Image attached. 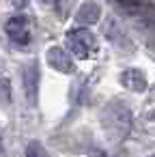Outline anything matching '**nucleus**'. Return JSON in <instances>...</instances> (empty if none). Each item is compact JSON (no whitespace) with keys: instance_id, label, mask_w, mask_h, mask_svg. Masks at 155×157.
<instances>
[{"instance_id":"9b49d317","label":"nucleus","mask_w":155,"mask_h":157,"mask_svg":"<svg viewBox=\"0 0 155 157\" xmlns=\"http://www.w3.org/2000/svg\"><path fill=\"white\" fill-rule=\"evenodd\" d=\"M26 2H28V0H13V5H15L17 9H22V7H26Z\"/></svg>"},{"instance_id":"6e6552de","label":"nucleus","mask_w":155,"mask_h":157,"mask_svg":"<svg viewBox=\"0 0 155 157\" xmlns=\"http://www.w3.org/2000/svg\"><path fill=\"white\" fill-rule=\"evenodd\" d=\"M103 35L110 39V43H114V45H127V35H125V30L118 26V22L114 20V17H110L108 22H106V26H103Z\"/></svg>"},{"instance_id":"ddd939ff","label":"nucleus","mask_w":155,"mask_h":157,"mask_svg":"<svg viewBox=\"0 0 155 157\" xmlns=\"http://www.w3.org/2000/svg\"><path fill=\"white\" fill-rule=\"evenodd\" d=\"M0 153H2V146H0Z\"/></svg>"},{"instance_id":"f03ea898","label":"nucleus","mask_w":155,"mask_h":157,"mask_svg":"<svg viewBox=\"0 0 155 157\" xmlns=\"http://www.w3.org/2000/svg\"><path fill=\"white\" fill-rule=\"evenodd\" d=\"M67 45L73 56L78 58H88L91 54L97 52V39L91 30L86 28H76L67 33Z\"/></svg>"},{"instance_id":"20e7f679","label":"nucleus","mask_w":155,"mask_h":157,"mask_svg":"<svg viewBox=\"0 0 155 157\" xmlns=\"http://www.w3.org/2000/svg\"><path fill=\"white\" fill-rule=\"evenodd\" d=\"M5 30H7V35H9L17 45H26L28 39H30V33H28V20H26L24 15L11 17V20L7 22Z\"/></svg>"},{"instance_id":"f8f14e48","label":"nucleus","mask_w":155,"mask_h":157,"mask_svg":"<svg viewBox=\"0 0 155 157\" xmlns=\"http://www.w3.org/2000/svg\"><path fill=\"white\" fill-rule=\"evenodd\" d=\"M149 118H151V121H155V110H151V114H149Z\"/></svg>"},{"instance_id":"1a4fd4ad","label":"nucleus","mask_w":155,"mask_h":157,"mask_svg":"<svg viewBox=\"0 0 155 157\" xmlns=\"http://www.w3.org/2000/svg\"><path fill=\"white\" fill-rule=\"evenodd\" d=\"M26 155H28V157H45V155H48V151H45L37 140H35V142H30V144L26 146Z\"/></svg>"},{"instance_id":"f257e3e1","label":"nucleus","mask_w":155,"mask_h":157,"mask_svg":"<svg viewBox=\"0 0 155 157\" xmlns=\"http://www.w3.org/2000/svg\"><path fill=\"white\" fill-rule=\"evenodd\" d=\"M101 123H103V131L108 133V138H112L114 142L123 140L131 129V112L127 103L110 101L101 112Z\"/></svg>"},{"instance_id":"7ed1b4c3","label":"nucleus","mask_w":155,"mask_h":157,"mask_svg":"<svg viewBox=\"0 0 155 157\" xmlns=\"http://www.w3.org/2000/svg\"><path fill=\"white\" fill-rule=\"evenodd\" d=\"M45 56H48V65H50L52 69H56V71H60V73H73V71H76V63H73L71 54L65 52L63 48L54 45V48L48 50Z\"/></svg>"},{"instance_id":"39448f33","label":"nucleus","mask_w":155,"mask_h":157,"mask_svg":"<svg viewBox=\"0 0 155 157\" xmlns=\"http://www.w3.org/2000/svg\"><path fill=\"white\" fill-rule=\"evenodd\" d=\"M24 90H26V99L35 105L39 97V67L35 60L24 67Z\"/></svg>"},{"instance_id":"423d86ee","label":"nucleus","mask_w":155,"mask_h":157,"mask_svg":"<svg viewBox=\"0 0 155 157\" xmlns=\"http://www.w3.org/2000/svg\"><path fill=\"white\" fill-rule=\"evenodd\" d=\"M121 84H123L127 90H131V93H142V90H146V86H149L144 71L134 69V67H131V69H125V71L121 73Z\"/></svg>"},{"instance_id":"0eeeda50","label":"nucleus","mask_w":155,"mask_h":157,"mask_svg":"<svg viewBox=\"0 0 155 157\" xmlns=\"http://www.w3.org/2000/svg\"><path fill=\"white\" fill-rule=\"evenodd\" d=\"M99 17H101V9H99L97 2H93V0L84 2V5L78 9V13H76V20H78L82 26H93V24L99 22Z\"/></svg>"},{"instance_id":"9d476101","label":"nucleus","mask_w":155,"mask_h":157,"mask_svg":"<svg viewBox=\"0 0 155 157\" xmlns=\"http://www.w3.org/2000/svg\"><path fill=\"white\" fill-rule=\"evenodd\" d=\"M41 2H43L45 7H56V5H58V0H41Z\"/></svg>"}]
</instances>
